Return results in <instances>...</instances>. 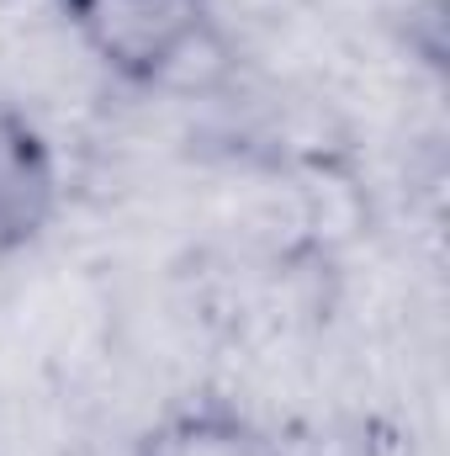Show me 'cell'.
Here are the masks:
<instances>
[{
    "mask_svg": "<svg viewBox=\"0 0 450 456\" xmlns=\"http://www.w3.org/2000/svg\"><path fill=\"white\" fill-rule=\"evenodd\" d=\"M218 0H59L75 48L127 91H159L207 43Z\"/></svg>",
    "mask_w": 450,
    "mask_h": 456,
    "instance_id": "6da1fadb",
    "label": "cell"
},
{
    "mask_svg": "<svg viewBox=\"0 0 450 456\" xmlns=\"http://www.w3.org/2000/svg\"><path fill=\"white\" fill-rule=\"evenodd\" d=\"M59 202H64V175L53 138L27 107L0 96V265L43 244V233L59 218Z\"/></svg>",
    "mask_w": 450,
    "mask_h": 456,
    "instance_id": "7a4b0ae2",
    "label": "cell"
},
{
    "mask_svg": "<svg viewBox=\"0 0 450 456\" xmlns=\"http://www.w3.org/2000/svg\"><path fill=\"white\" fill-rule=\"evenodd\" d=\"M133 456H281V446L244 403L223 393H191L143 425Z\"/></svg>",
    "mask_w": 450,
    "mask_h": 456,
    "instance_id": "3957f363",
    "label": "cell"
}]
</instances>
